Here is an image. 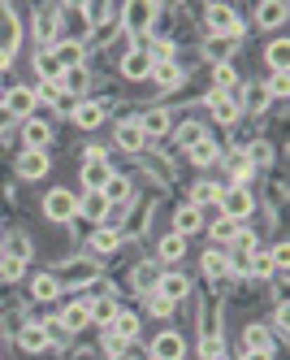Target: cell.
I'll return each mask as SVG.
<instances>
[{
	"label": "cell",
	"instance_id": "obj_1",
	"mask_svg": "<svg viewBox=\"0 0 290 360\" xmlns=\"http://www.w3.org/2000/svg\"><path fill=\"white\" fill-rule=\"evenodd\" d=\"M18 39H22V22L9 5H0V70L13 65V53H18Z\"/></svg>",
	"mask_w": 290,
	"mask_h": 360
},
{
	"label": "cell",
	"instance_id": "obj_2",
	"mask_svg": "<svg viewBox=\"0 0 290 360\" xmlns=\"http://www.w3.org/2000/svg\"><path fill=\"white\" fill-rule=\"evenodd\" d=\"M251 191L247 187H221V195H217V209H221V217H230V221H243L247 213H251Z\"/></svg>",
	"mask_w": 290,
	"mask_h": 360
},
{
	"label": "cell",
	"instance_id": "obj_3",
	"mask_svg": "<svg viewBox=\"0 0 290 360\" xmlns=\"http://www.w3.org/2000/svg\"><path fill=\"white\" fill-rule=\"evenodd\" d=\"M208 27H213V35L239 39V35H243V18L234 13L230 5H208Z\"/></svg>",
	"mask_w": 290,
	"mask_h": 360
},
{
	"label": "cell",
	"instance_id": "obj_4",
	"mask_svg": "<svg viewBox=\"0 0 290 360\" xmlns=\"http://www.w3.org/2000/svg\"><path fill=\"white\" fill-rule=\"evenodd\" d=\"M44 213H48V221H74L78 217V195L74 191H48V200H44Z\"/></svg>",
	"mask_w": 290,
	"mask_h": 360
},
{
	"label": "cell",
	"instance_id": "obj_5",
	"mask_svg": "<svg viewBox=\"0 0 290 360\" xmlns=\"http://www.w3.org/2000/svg\"><path fill=\"white\" fill-rule=\"evenodd\" d=\"M0 105H5V113H9V117H22V122H26V117L35 113V105H39V100H35V87L18 83V87L5 96V100H0Z\"/></svg>",
	"mask_w": 290,
	"mask_h": 360
},
{
	"label": "cell",
	"instance_id": "obj_6",
	"mask_svg": "<svg viewBox=\"0 0 290 360\" xmlns=\"http://www.w3.org/2000/svg\"><path fill=\"white\" fill-rule=\"evenodd\" d=\"M208 113H213L221 126H234V122H239V96H230V91H213V96H208Z\"/></svg>",
	"mask_w": 290,
	"mask_h": 360
},
{
	"label": "cell",
	"instance_id": "obj_7",
	"mask_svg": "<svg viewBox=\"0 0 290 360\" xmlns=\"http://www.w3.org/2000/svg\"><path fill=\"white\" fill-rule=\"evenodd\" d=\"M48 143H52V126L39 122V117H26L22 122V148L26 152H44Z\"/></svg>",
	"mask_w": 290,
	"mask_h": 360
},
{
	"label": "cell",
	"instance_id": "obj_8",
	"mask_svg": "<svg viewBox=\"0 0 290 360\" xmlns=\"http://www.w3.org/2000/svg\"><path fill=\"white\" fill-rule=\"evenodd\" d=\"M35 39L44 44V48H52L61 39V13L57 9H39L35 13Z\"/></svg>",
	"mask_w": 290,
	"mask_h": 360
},
{
	"label": "cell",
	"instance_id": "obj_9",
	"mask_svg": "<svg viewBox=\"0 0 290 360\" xmlns=\"http://www.w3.org/2000/svg\"><path fill=\"white\" fill-rule=\"evenodd\" d=\"M182 352H187V343H182V334H173V330H161L152 339V360H182Z\"/></svg>",
	"mask_w": 290,
	"mask_h": 360
},
{
	"label": "cell",
	"instance_id": "obj_10",
	"mask_svg": "<svg viewBox=\"0 0 290 360\" xmlns=\"http://www.w3.org/2000/svg\"><path fill=\"white\" fill-rule=\"evenodd\" d=\"M109 178H113V169H109V161H104V157H87L83 161V187L87 191H104Z\"/></svg>",
	"mask_w": 290,
	"mask_h": 360
},
{
	"label": "cell",
	"instance_id": "obj_11",
	"mask_svg": "<svg viewBox=\"0 0 290 360\" xmlns=\"http://www.w3.org/2000/svg\"><path fill=\"white\" fill-rule=\"evenodd\" d=\"M169 126H173V117H169L165 109H152V113H143V117H139L143 139H161V135H169Z\"/></svg>",
	"mask_w": 290,
	"mask_h": 360
},
{
	"label": "cell",
	"instance_id": "obj_12",
	"mask_svg": "<svg viewBox=\"0 0 290 360\" xmlns=\"http://www.w3.org/2000/svg\"><path fill=\"white\" fill-rule=\"evenodd\" d=\"M57 321L65 326V334H74V330L91 326V308H87V300H74V304H65V313H61Z\"/></svg>",
	"mask_w": 290,
	"mask_h": 360
},
{
	"label": "cell",
	"instance_id": "obj_13",
	"mask_svg": "<svg viewBox=\"0 0 290 360\" xmlns=\"http://www.w3.org/2000/svg\"><path fill=\"white\" fill-rule=\"evenodd\" d=\"M52 57H57L61 70H74V65H83V44L78 39H57L52 44Z\"/></svg>",
	"mask_w": 290,
	"mask_h": 360
},
{
	"label": "cell",
	"instance_id": "obj_14",
	"mask_svg": "<svg viewBox=\"0 0 290 360\" xmlns=\"http://www.w3.org/2000/svg\"><path fill=\"white\" fill-rule=\"evenodd\" d=\"M121 74H126V79H147V74H152V57L143 53V48H130V53L121 57Z\"/></svg>",
	"mask_w": 290,
	"mask_h": 360
},
{
	"label": "cell",
	"instance_id": "obj_15",
	"mask_svg": "<svg viewBox=\"0 0 290 360\" xmlns=\"http://www.w3.org/2000/svg\"><path fill=\"white\" fill-rule=\"evenodd\" d=\"M78 217L83 221H104L109 217V200H104L100 191H87L83 200H78Z\"/></svg>",
	"mask_w": 290,
	"mask_h": 360
},
{
	"label": "cell",
	"instance_id": "obj_16",
	"mask_svg": "<svg viewBox=\"0 0 290 360\" xmlns=\"http://www.w3.org/2000/svg\"><path fill=\"white\" fill-rule=\"evenodd\" d=\"M156 291H161L165 300H173V304H178L182 295L191 291V278H187V274H161V282H156Z\"/></svg>",
	"mask_w": 290,
	"mask_h": 360
},
{
	"label": "cell",
	"instance_id": "obj_17",
	"mask_svg": "<svg viewBox=\"0 0 290 360\" xmlns=\"http://www.w3.org/2000/svg\"><path fill=\"white\" fill-rule=\"evenodd\" d=\"M18 174H22V178H44V174H48V152H26V148H22Z\"/></svg>",
	"mask_w": 290,
	"mask_h": 360
},
{
	"label": "cell",
	"instance_id": "obj_18",
	"mask_svg": "<svg viewBox=\"0 0 290 360\" xmlns=\"http://www.w3.org/2000/svg\"><path fill=\"white\" fill-rule=\"evenodd\" d=\"M199 226H204V217H199V209H191V204H182V209L173 213V235H182V239L195 235Z\"/></svg>",
	"mask_w": 290,
	"mask_h": 360
},
{
	"label": "cell",
	"instance_id": "obj_19",
	"mask_svg": "<svg viewBox=\"0 0 290 360\" xmlns=\"http://www.w3.org/2000/svg\"><path fill=\"white\" fill-rule=\"evenodd\" d=\"M35 74H39V83H61V65L52 57V48H39L35 53Z\"/></svg>",
	"mask_w": 290,
	"mask_h": 360
},
{
	"label": "cell",
	"instance_id": "obj_20",
	"mask_svg": "<svg viewBox=\"0 0 290 360\" xmlns=\"http://www.w3.org/2000/svg\"><path fill=\"white\" fill-rule=\"evenodd\" d=\"M147 79H152L156 87H165V91H169V87L182 83V70H178L173 61H152V74H147Z\"/></svg>",
	"mask_w": 290,
	"mask_h": 360
},
{
	"label": "cell",
	"instance_id": "obj_21",
	"mask_svg": "<svg viewBox=\"0 0 290 360\" xmlns=\"http://www.w3.org/2000/svg\"><path fill=\"white\" fill-rule=\"evenodd\" d=\"M117 248H121V235H117L113 226H100L95 235H91V252H95V256H113Z\"/></svg>",
	"mask_w": 290,
	"mask_h": 360
},
{
	"label": "cell",
	"instance_id": "obj_22",
	"mask_svg": "<svg viewBox=\"0 0 290 360\" xmlns=\"http://www.w3.org/2000/svg\"><path fill=\"white\" fill-rule=\"evenodd\" d=\"M100 122H104V105H91V100L74 105V126H83V131H95Z\"/></svg>",
	"mask_w": 290,
	"mask_h": 360
},
{
	"label": "cell",
	"instance_id": "obj_23",
	"mask_svg": "<svg viewBox=\"0 0 290 360\" xmlns=\"http://www.w3.org/2000/svg\"><path fill=\"white\" fill-rule=\"evenodd\" d=\"M286 0H269V5H260L256 9V22H260V27H282V22H286Z\"/></svg>",
	"mask_w": 290,
	"mask_h": 360
},
{
	"label": "cell",
	"instance_id": "obj_24",
	"mask_svg": "<svg viewBox=\"0 0 290 360\" xmlns=\"http://www.w3.org/2000/svg\"><path fill=\"white\" fill-rule=\"evenodd\" d=\"M18 347H22V352H44V347H48L44 326H22V330H18Z\"/></svg>",
	"mask_w": 290,
	"mask_h": 360
},
{
	"label": "cell",
	"instance_id": "obj_25",
	"mask_svg": "<svg viewBox=\"0 0 290 360\" xmlns=\"http://www.w3.org/2000/svg\"><path fill=\"white\" fill-rule=\"evenodd\" d=\"M199 265H204V274H208V278H213V282H221V278L230 274V256L213 248V252H204V261H199Z\"/></svg>",
	"mask_w": 290,
	"mask_h": 360
},
{
	"label": "cell",
	"instance_id": "obj_26",
	"mask_svg": "<svg viewBox=\"0 0 290 360\" xmlns=\"http://www.w3.org/2000/svg\"><path fill=\"white\" fill-rule=\"evenodd\" d=\"M243 343H247V352H273V334H269V326H247Z\"/></svg>",
	"mask_w": 290,
	"mask_h": 360
},
{
	"label": "cell",
	"instance_id": "obj_27",
	"mask_svg": "<svg viewBox=\"0 0 290 360\" xmlns=\"http://www.w3.org/2000/svg\"><path fill=\"white\" fill-rule=\"evenodd\" d=\"M117 143L126 148V152H139L147 139H143V131H139V122H121L117 126Z\"/></svg>",
	"mask_w": 290,
	"mask_h": 360
},
{
	"label": "cell",
	"instance_id": "obj_28",
	"mask_svg": "<svg viewBox=\"0 0 290 360\" xmlns=\"http://www.w3.org/2000/svg\"><path fill=\"white\" fill-rule=\"evenodd\" d=\"M225 169H230V178H234V187H243V183H247V174H251L247 152H230V157H225Z\"/></svg>",
	"mask_w": 290,
	"mask_h": 360
},
{
	"label": "cell",
	"instance_id": "obj_29",
	"mask_svg": "<svg viewBox=\"0 0 290 360\" xmlns=\"http://www.w3.org/2000/svg\"><path fill=\"white\" fill-rule=\"evenodd\" d=\"M31 295L48 304V300H57V295H61V282H57V278H52V274H39V278L31 282Z\"/></svg>",
	"mask_w": 290,
	"mask_h": 360
},
{
	"label": "cell",
	"instance_id": "obj_30",
	"mask_svg": "<svg viewBox=\"0 0 290 360\" xmlns=\"http://www.w3.org/2000/svg\"><path fill=\"white\" fill-rule=\"evenodd\" d=\"M213 83H217V91L239 96V74H234V65H230V61H221V65L213 70Z\"/></svg>",
	"mask_w": 290,
	"mask_h": 360
},
{
	"label": "cell",
	"instance_id": "obj_31",
	"mask_svg": "<svg viewBox=\"0 0 290 360\" xmlns=\"http://www.w3.org/2000/svg\"><path fill=\"white\" fill-rule=\"evenodd\" d=\"M191 161H195V165H217V161H221V148H217L213 139H199V143L191 148Z\"/></svg>",
	"mask_w": 290,
	"mask_h": 360
},
{
	"label": "cell",
	"instance_id": "obj_32",
	"mask_svg": "<svg viewBox=\"0 0 290 360\" xmlns=\"http://www.w3.org/2000/svg\"><path fill=\"white\" fill-rule=\"evenodd\" d=\"M87 308H91V321H100V326L117 317V304H113L109 295H95V300H87Z\"/></svg>",
	"mask_w": 290,
	"mask_h": 360
},
{
	"label": "cell",
	"instance_id": "obj_33",
	"mask_svg": "<svg viewBox=\"0 0 290 360\" xmlns=\"http://www.w3.org/2000/svg\"><path fill=\"white\" fill-rule=\"evenodd\" d=\"M26 274V256H13V252H0V278H9L18 282Z\"/></svg>",
	"mask_w": 290,
	"mask_h": 360
},
{
	"label": "cell",
	"instance_id": "obj_34",
	"mask_svg": "<svg viewBox=\"0 0 290 360\" xmlns=\"http://www.w3.org/2000/svg\"><path fill=\"white\" fill-rule=\"evenodd\" d=\"M57 87H61V91H74V96H78V91L87 87V70H83V65H74V70H61V83H57Z\"/></svg>",
	"mask_w": 290,
	"mask_h": 360
},
{
	"label": "cell",
	"instance_id": "obj_35",
	"mask_svg": "<svg viewBox=\"0 0 290 360\" xmlns=\"http://www.w3.org/2000/svg\"><path fill=\"white\" fill-rule=\"evenodd\" d=\"M217 356H225V343H221L217 330H208L204 339H199V360H217Z\"/></svg>",
	"mask_w": 290,
	"mask_h": 360
},
{
	"label": "cell",
	"instance_id": "obj_36",
	"mask_svg": "<svg viewBox=\"0 0 290 360\" xmlns=\"http://www.w3.org/2000/svg\"><path fill=\"white\" fill-rule=\"evenodd\" d=\"M269 65H273V74H286V65H290V44L286 39H277V44H269Z\"/></svg>",
	"mask_w": 290,
	"mask_h": 360
},
{
	"label": "cell",
	"instance_id": "obj_37",
	"mask_svg": "<svg viewBox=\"0 0 290 360\" xmlns=\"http://www.w3.org/2000/svg\"><path fill=\"white\" fill-rule=\"evenodd\" d=\"M217 195H221L217 183H199V187L191 191V209H208V204H217Z\"/></svg>",
	"mask_w": 290,
	"mask_h": 360
},
{
	"label": "cell",
	"instance_id": "obj_38",
	"mask_svg": "<svg viewBox=\"0 0 290 360\" xmlns=\"http://www.w3.org/2000/svg\"><path fill=\"white\" fill-rule=\"evenodd\" d=\"M100 195L109 200V204H117V200H130V183H126L121 174H113L109 183H104V191H100Z\"/></svg>",
	"mask_w": 290,
	"mask_h": 360
},
{
	"label": "cell",
	"instance_id": "obj_39",
	"mask_svg": "<svg viewBox=\"0 0 290 360\" xmlns=\"http://www.w3.org/2000/svg\"><path fill=\"white\" fill-rule=\"evenodd\" d=\"M156 282H161V269H156V265H139V269H135V287H139L143 295L156 291Z\"/></svg>",
	"mask_w": 290,
	"mask_h": 360
},
{
	"label": "cell",
	"instance_id": "obj_40",
	"mask_svg": "<svg viewBox=\"0 0 290 360\" xmlns=\"http://www.w3.org/2000/svg\"><path fill=\"white\" fill-rule=\"evenodd\" d=\"M247 274H256V278H269V274H277V261L269 252H251V265H247Z\"/></svg>",
	"mask_w": 290,
	"mask_h": 360
},
{
	"label": "cell",
	"instance_id": "obj_41",
	"mask_svg": "<svg viewBox=\"0 0 290 360\" xmlns=\"http://www.w3.org/2000/svg\"><path fill=\"white\" fill-rule=\"evenodd\" d=\"M239 226H243V221H230V217H217V221L208 226V230H213V239H217V243H234V235H239Z\"/></svg>",
	"mask_w": 290,
	"mask_h": 360
},
{
	"label": "cell",
	"instance_id": "obj_42",
	"mask_svg": "<svg viewBox=\"0 0 290 360\" xmlns=\"http://www.w3.org/2000/svg\"><path fill=\"white\" fill-rule=\"evenodd\" d=\"M247 109H251V113L269 109V83H251V87H247Z\"/></svg>",
	"mask_w": 290,
	"mask_h": 360
},
{
	"label": "cell",
	"instance_id": "obj_43",
	"mask_svg": "<svg viewBox=\"0 0 290 360\" xmlns=\"http://www.w3.org/2000/svg\"><path fill=\"white\" fill-rule=\"evenodd\" d=\"M199 139H208L199 122H187V126H178V143H182V148H187V152H191V148H195Z\"/></svg>",
	"mask_w": 290,
	"mask_h": 360
},
{
	"label": "cell",
	"instance_id": "obj_44",
	"mask_svg": "<svg viewBox=\"0 0 290 360\" xmlns=\"http://www.w3.org/2000/svg\"><path fill=\"white\" fill-rule=\"evenodd\" d=\"M113 334H121V339H135V334H139V317H135V313H117V317H113Z\"/></svg>",
	"mask_w": 290,
	"mask_h": 360
},
{
	"label": "cell",
	"instance_id": "obj_45",
	"mask_svg": "<svg viewBox=\"0 0 290 360\" xmlns=\"http://www.w3.org/2000/svg\"><path fill=\"white\" fill-rule=\"evenodd\" d=\"M182 252H187V239H182V235H173V230H169V235L161 239V256H165V261H178Z\"/></svg>",
	"mask_w": 290,
	"mask_h": 360
},
{
	"label": "cell",
	"instance_id": "obj_46",
	"mask_svg": "<svg viewBox=\"0 0 290 360\" xmlns=\"http://www.w3.org/2000/svg\"><path fill=\"white\" fill-rule=\"evenodd\" d=\"M234 252H239V256H251V252H260V243H256V235H251V230H243V226H239V235H234Z\"/></svg>",
	"mask_w": 290,
	"mask_h": 360
},
{
	"label": "cell",
	"instance_id": "obj_47",
	"mask_svg": "<svg viewBox=\"0 0 290 360\" xmlns=\"http://www.w3.org/2000/svg\"><path fill=\"white\" fill-rule=\"evenodd\" d=\"M152 13H156V5H130L126 22H130V27H143V22H152Z\"/></svg>",
	"mask_w": 290,
	"mask_h": 360
},
{
	"label": "cell",
	"instance_id": "obj_48",
	"mask_svg": "<svg viewBox=\"0 0 290 360\" xmlns=\"http://www.w3.org/2000/svg\"><path fill=\"white\" fill-rule=\"evenodd\" d=\"M147 27H152V35H156V39H161V35H169V27H173V18H169V9H156V13H152V22H147Z\"/></svg>",
	"mask_w": 290,
	"mask_h": 360
},
{
	"label": "cell",
	"instance_id": "obj_49",
	"mask_svg": "<svg viewBox=\"0 0 290 360\" xmlns=\"http://www.w3.org/2000/svg\"><path fill=\"white\" fill-rule=\"evenodd\" d=\"M35 100H44V105H57V109H61V87H57V83H39V87H35Z\"/></svg>",
	"mask_w": 290,
	"mask_h": 360
},
{
	"label": "cell",
	"instance_id": "obj_50",
	"mask_svg": "<svg viewBox=\"0 0 290 360\" xmlns=\"http://www.w3.org/2000/svg\"><path fill=\"white\" fill-rule=\"evenodd\" d=\"M147 308H152L156 317H169V313H173V300H165L161 291H152V295H147Z\"/></svg>",
	"mask_w": 290,
	"mask_h": 360
},
{
	"label": "cell",
	"instance_id": "obj_51",
	"mask_svg": "<svg viewBox=\"0 0 290 360\" xmlns=\"http://www.w3.org/2000/svg\"><path fill=\"white\" fill-rule=\"evenodd\" d=\"M104 352H109V356H121V352H130V339H121V334H104Z\"/></svg>",
	"mask_w": 290,
	"mask_h": 360
},
{
	"label": "cell",
	"instance_id": "obj_52",
	"mask_svg": "<svg viewBox=\"0 0 290 360\" xmlns=\"http://www.w3.org/2000/svg\"><path fill=\"white\" fill-rule=\"evenodd\" d=\"M147 57H152V61H173V44H169V39H156V44L147 48Z\"/></svg>",
	"mask_w": 290,
	"mask_h": 360
},
{
	"label": "cell",
	"instance_id": "obj_53",
	"mask_svg": "<svg viewBox=\"0 0 290 360\" xmlns=\"http://www.w3.org/2000/svg\"><path fill=\"white\" fill-rule=\"evenodd\" d=\"M269 96H290V74H273V87H269Z\"/></svg>",
	"mask_w": 290,
	"mask_h": 360
},
{
	"label": "cell",
	"instance_id": "obj_54",
	"mask_svg": "<svg viewBox=\"0 0 290 360\" xmlns=\"http://www.w3.org/2000/svg\"><path fill=\"white\" fill-rule=\"evenodd\" d=\"M247 161H251V165H265V161H269V143H251Z\"/></svg>",
	"mask_w": 290,
	"mask_h": 360
},
{
	"label": "cell",
	"instance_id": "obj_55",
	"mask_svg": "<svg viewBox=\"0 0 290 360\" xmlns=\"http://www.w3.org/2000/svg\"><path fill=\"white\" fill-rule=\"evenodd\" d=\"M247 265H251V256H239V252H230V274H247Z\"/></svg>",
	"mask_w": 290,
	"mask_h": 360
},
{
	"label": "cell",
	"instance_id": "obj_56",
	"mask_svg": "<svg viewBox=\"0 0 290 360\" xmlns=\"http://www.w3.org/2000/svg\"><path fill=\"white\" fill-rule=\"evenodd\" d=\"M273 321H277V330H286V321H290V308L286 304H277V317Z\"/></svg>",
	"mask_w": 290,
	"mask_h": 360
},
{
	"label": "cell",
	"instance_id": "obj_57",
	"mask_svg": "<svg viewBox=\"0 0 290 360\" xmlns=\"http://www.w3.org/2000/svg\"><path fill=\"white\" fill-rule=\"evenodd\" d=\"M243 360H273V352H247Z\"/></svg>",
	"mask_w": 290,
	"mask_h": 360
},
{
	"label": "cell",
	"instance_id": "obj_58",
	"mask_svg": "<svg viewBox=\"0 0 290 360\" xmlns=\"http://www.w3.org/2000/svg\"><path fill=\"white\" fill-rule=\"evenodd\" d=\"M9 122H13V117L5 113V105H0V131H5V126H9Z\"/></svg>",
	"mask_w": 290,
	"mask_h": 360
},
{
	"label": "cell",
	"instance_id": "obj_59",
	"mask_svg": "<svg viewBox=\"0 0 290 360\" xmlns=\"http://www.w3.org/2000/svg\"><path fill=\"white\" fill-rule=\"evenodd\" d=\"M109 360H135V352H121V356H109Z\"/></svg>",
	"mask_w": 290,
	"mask_h": 360
},
{
	"label": "cell",
	"instance_id": "obj_60",
	"mask_svg": "<svg viewBox=\"0 0 290 360\" xmlns=\"http://www.w3.org/2000/svg\"><path fill=\"white\" fill-rule=\"evenodd\" d=\"M217 360H225V356H217Z\"/></svg>",
	"mask_w": 290,
	"mask_h": 360
},
{
	"label": "cell",
	"instance_id": "obj_61",
	"mask_svg": "<svg viewBox=\"0 0 290 360\" xmlns=\"http://www.w3.org/2000/svg\"><path fill=\"white\" fill-rule=\"evenodd\" d=\"M0 252H5V248H0Z\"/></svg>",
	"mask_w": 290,
	"mask_h": 360
},
{
	"label": "cell",
	"instance_id": "obj_62",
	"mask_svg": "<svg viewBox=\"0 0 290 360\" xmlns=\"http://www.w3.org/2000/svg\"><path fill=\"white\" fill-rule=\"evenodd\" d=\"M147 360H152V356H147Z\"/></svg>",
	"mask_w": 290,
	"mask_h": 360
}]
</instances>
